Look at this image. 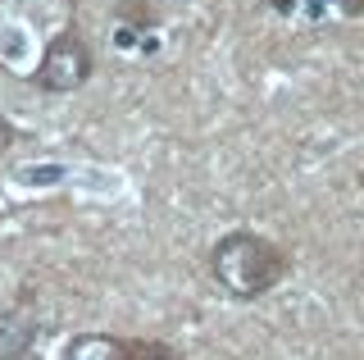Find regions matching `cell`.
<instances>
[{
    "instance_id": "1",
    "label": "cell",
    "mask_w": 364,
    "mask_h": 360,
    "mask_svg": "<svg viewBox=\"0 0 364 360\" xmlns=\"http://www.w3.org/2000/svg\"><path fill=\"white\" fill-rule=\"evenodd\" d=\"M291 274V251L264 233L232 228L210 246V278L232 301H259Z\"/></svg>"
},
{
    "instance_id": "3",
    "label": "cell",
    "mask_w": 364,
    "mask_h": 360,
    "mask_svg": "<svg viewBox=\"0 0 364 360\" xmlns=\"http://www.w3.org/2000/svg\"><path fill=\"white\" fill-rule=\"evenodd\" d=\"M173 360V351L155 342H132V337H119V333H77L68 337L64 356L60 360Z\"/></svg>"
},
{
    "instance_id": "2",
    "label": "cell",
    "mask_w": 364,
    "mask_h": 360,
    "mask_svg": "<svg viewBox=\"0 0 364 360\" xmlns=\"http://www.w3.org/2000/svg\"><path fill=\"white\" fill-rule=\"evenodd\" d=\"M91 73H96V51H91V41L82 32L68 23L64 32H55V37L46 41L32 83H37V92H46V96H68V92H82L91 83Z\"/></svg>"
},
{
    "instance_id": "4",
    "label": "cell",
    "mask_w": 364,
    "mask_h": 360,
    "mask_svg": "<svg viewBox=\"0 0 364 360\" xmlns=\"http://www.w3.org/2000/svg\"><path fill=\"white\" fill-rule=\"evenodd\" d=\"M14 137H18V132H14V123H9L5 115H0V155H5L9 146H14Z\"/></svg>"
},
{
    "instance_id": "5",
    "label": "cell",
    "mask_w": 364,
    "mask_h": 360,
    "mask_svg": "<svg viewBox=\"0 0 364 360\" xmlns=\"http://www.w3.org/2000/svg\"><path fill=\"white\" fill-rule=\"evenodd\" d=\"M341 9L346 14H364V0H341Z\"/></svg>"
}]
</instances>
